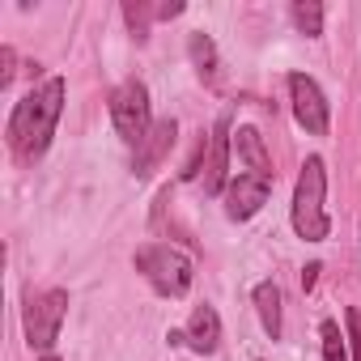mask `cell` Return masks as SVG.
Segmentation results:
<instances>
[{
    "mask_svg": "<svg viewBox=\"0 0 361 361\" xmlns=\"http://www.w3.org/2000/svg\"><path fill=\"white\" fill-rule=\"evenodd\" d=\"M64 314H68V293L64 289H47V293L30 298L26 302V340H30V348L51 353V344L60 340Z\"/></svg>",
    "mask_w": 361,
    "mask_h": 361,
    "instance_id": "cell-5",
    "label": "cell"
},
{
    "mask_svg": "<svg viewBox=\"0 0 361 361\" xmlns=\"http://www.w3.org/2000/svg\"><path fill=\"white\" fill-rule=\"evenodd\" d=\"M289 102H293V119H298L310 136H327L331 115H327V98H323V90H319L314 77L289 73Z\"/></svg>",
    "mask_w": 361,
    "mask_h": 361,
    "instance_id": "cell-6",
    "label": "cell"
},
{
    "mask_svg": "<svg viewBox=\"0 0 361 361\" xmlns=\"http://www.w3.org/2000/svg\"><path fill=\"white\" fill-rule=\"evenodd\" d=\"M323 196H327L323 157H306V166L298 174V188H293V230L306 243H323L327 230H331V217L323 209Z\"/></svg>",
    "mask_w": 361,
    "mask_h": 361,
    "instance_id": "cell-2",
    "label": "cell"
},
{
    "mask_svg": "<svg viewBox=\"0 0 361 361\" xmlns=\"http://www.w3.org/2000/svg\"><path fill=\"white\" fill-rule=\"evenodd\" d=\"M234 153H238V161L247 166V174H268L272 178V161H268V149H264V136H259V128H238L234 132Z\"/></svg>",
    "mask_w": 361,
    "mask_h": 361,
    "instance_id": "cell-11",
    "label": "cell"
},
{
    "mask_svg": "<svg viewBox=\"0 0 361 361\" xmlns=\"http://www.w3.org/2000/svg\"><path fill=\"white\" fill-rule=\"evenodd\" d=\"M188 56H192V64H196V73H200V81H217L221 77V60H217V43L204 35V30H196L192 39H188Z\"/></svg>",
    "mask_w": 361,
    "mask_h": 361,
    "instance_id": "cell-12",
    "label": "cell"
},
{
    "mask_svg": "<svg viewBox=\"0 0 361 361\" xmlns=\"http://www.w3.org/2000/svg\"><path fill=\"white\" fill-rule=\"evenodd\" d=\"M272 192V178L268 174H238L234 183L226 188V217L230 221H251Z\"/></svg>",
    "mask_w": 361,
    "mask_h": 361,
    "instance_id": "cell-7",
    "label": "cell"
},
{
    "mask_svg": "<svg viewBox=\"0 0 361 361\" xmlns=\"http://www.w3.org/2000/svg\"><path fill=\"white\" fill-rule=\"evenodd\" d=\"M293 26L306 35V39H319L323 35V5L319 0H293Z\"/></svg>",
    "mask_w": 361,
    "mask_h": 361,
    "instance_id": "cell-14",
    "label": "cell"
},
{
    "mask_svg": "<svg viewBox=\"0 0 361 361\" xmlns=\"http://www.w3.org/2000/svg\"><path fill=\"white\" fill-rule=\"evenodd\" d=\"M136 268L166 298H183L192 289V259L178 251V247H170V243H153V247L136 251Z\"/></svg>",
    "mask_w": 361,
    "mask_h": 361,
    "instance_id": "cell-3",
    "label": "cell"
},
{
    "mask_svg": "<svg viewBox=\"0 0 361 361\" xmlns=\"http://www.w3.org/2000/svg\"><path fill=\"white\" fill-rule=\"evenodd\" d=\"M111 123L119 132L123 145H140L153 128V111H149V90L140 81H123L111 94Z\"/></svg>",
    "mask_w": 361,
    "mask_h": 361,
    "instance_id": "cell-4",
    "label": "cell"
},
{
    "mask_svg": "<svg viewBox=\"0 0 361 361\" xmlns=\"http://www.w3.org/2000/svg\"><path fill=\"white\" fill-rule=\"evenodd\" d=\"M319 340H323V361H353L348 357V336H340V323L336 319H323L319 323Z\"/></svg>",
    "mask_w": 361,
    "mask_h": 361,
    "instance_id": "cell-15",
    "label": "cell"
},
{
    "mask_svg": "<svg viewBox=\"0 0 361 361\" xmlns=\"http://www.w3.org/2000/svg\"><path fill=\"white\" fill-rule=\"evenodd\" d=\"M183 13V5H178V0H170V5H157L153 9V18H161V22H170V18H178Z\"/></svg>",
    "mask_w": 361,
    "mask_h": 361,
    "instance_id": "cell-19",
    "label": "cell"
},
{
    "mask_svg": "<svg viewBox=\"0 0 361 361\" xmlns=\"http://www.w3.org/2000/svg\"><path fill=\"white\" fill-rule=\"evenodd\" d=\"M174 140H178V123H174V119H157V123L149 128V136L136 145V157H132V174H136V178L153 174V166H161V157L174 149Z\"/></svg>",
    "mask_w": 361,
    "mask_h": 361,
    "instance_id": "cell-9",
    "label": "cell"
},
{
    "mask_svg": "<svg viewBox=\"0 0 361 361\" xmlns=\"http://www.w3.org/2000/svg\"><path fill=\"white\" fill-rule=\"evenodd\" d=\"M13 64H18V56H13V47H0V90H5V85L13 81V73H18Z\"/></svg>",
    "mask_w": 361,
    "mask_h": 361,
    "instance_id": "cell-18",
    "label": "cell"
},
{
    "mask_svg": "<svg viewBox=\"0 0 361 361\" xmlns=\"http://www.w3.org/2000/svg\"><path fill=\"white\" fill-rule=\"evenodd\" d=\"M188 344L196 348V353H217V344H221V319H217V310L213 306H196L192 310V319H188Z\"/></svg>",
    "mask_w": 361,
    "mask_h": 361,
    "instance_id": "cell-10",
    "label": "cell"
},
{
    "mask_svg": "<svg viewBox=\"0 0 361 361\" xmlns=\"http://www.w3.org/2000/svg\"><path fill=\"white\" fill-rule=\"evenodd\" d=\"M60 111H64V77H47L9 115V145H13V153L26 157V161L43 157L47 145H51V136H56Z\"/></svg>",
    "mask_w": 361,
    "mask_h": 361,
    "instance_id": "cell-1",
    "label": "cell"
},
{
    "mask_svg": "<svg viewBox=\"0 0 361 361\" xmlns=\"http://www.w3.org/2000/svg\"><path fill=\"white\" fill-rule=\"evenodd\" d=\"M43 361H60V357H56V353H43Z\"/></svg>",
    "mask_w": 361,
    "mask_h": 361,
    "instance_id": "cell-21",
    "label": "cell"
},
{
    "mask_svg": "<svg viewBox=\"0 0 361 361\" xmlns=\"http://www.w3.org/2000/svg\"><path fill=\"white\" fill-rule=\"evenodd\" d=\"M149 5H140V0H128L123 5V18H128V26H132V35H136V43H145L149 39Z\"/></svg>",
    "mask_w": 361,
    "mask_h": 361,
    "instance_id": "cell-16",
    "label": "cell"
},
{
    "mask_svg": "<svg viewBox=\"0 0 361 361\" xmlns=\"http://www.w3.org/2000/svg\"><path fill=\"white\" fill-rule=\"evenodd\" d=\"M344 323H348V357L361 361V310L348 306V310H344Z\"/></svg>",
    "mask_w": 361,
    "mask_h": 361,
    "instance_id": "cell-17",
    "label": "cell"
},
{
    "mask_svg": "<svg viewBox=\"0 0 361 361\" xmlns=\"http://www.w3.org/2000/svg\"><path fill=\"white\" fill-rule=\"evenodd\" d=\"M230 149H234V132H230V115L217 119L213 136H209V157H204V192L221 196L226 178H230Z\"/></svg>",
    "mask_w": 361,
    "mask_h": 361,
    "instance_id": "cell-8",
    "label": "cell"
},
{
    "mask_svg": "<svg viewBox=\"0 0 361 361\" xmlns=\"http://www.w3.org/2000/svg\"><path fill=\"white\" fill-rule=\"evenodd\" d=\"M319 264H310V268H302V289H314V281H319Z\"/></svg>",
    "mask_w": 361,
    "mask_h": 361,
    "instance_id": "cell-20",
    "label": "cell"
},
{
    "mask_svg": "<svg viewBox=\"0 0 361 361\" xmlns=\"http://www.w3.org/2000/svg\"><path fill=\"white\" fill-rule=\"evenodd\" d=\"M255 310H259V323L272 340H281V289L276 281H264L255 285Z\"/></svg>",
    "mask_w": 361,
    "mask_h": 361,
    "instance_id": "cell-13",
    "label": "cell"
}]
</instances>
